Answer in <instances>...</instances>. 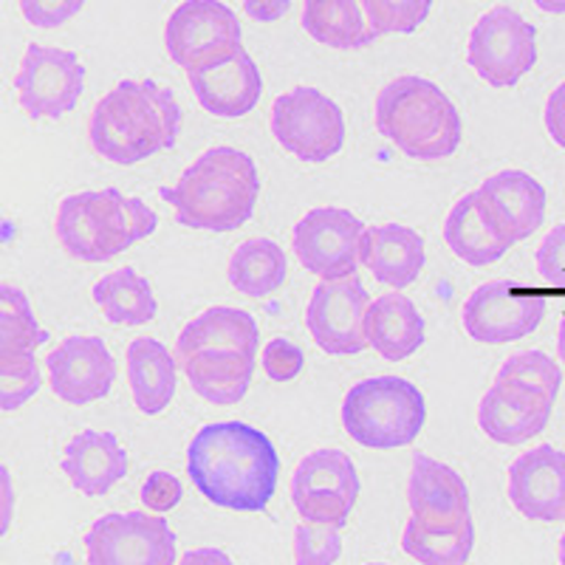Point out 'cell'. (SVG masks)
I'll return each instance as SVG.
<instances>
[{
  "label": "cell",
  "mask_w": 565,
  "mask_h": 565,
  "mask_svg": "<svg viewBox=\"0 0 565 565\" xmlns=\"http://www.w3.org/2000/svg\"><path fill=\"white\" fill-rule=\"evenodd\" d=\"M559 565H565V534L563 540H559Z\"/></svg>",
  "instance_id": "cell-49"
},
{
  "label": "cell",
  "mask_w": 565,
  "mask_h": 565,
  "mask_svg": "<svg viewBox=\"0 0 565 565\" xmlns=\"http://www.w3.org/2000/svg\"><path fill=\"white\" fill-rule=\"evenodd\" d=\"M342 427L367 450H398L418 438L427 422L424 393L402 376L362 380L342 398Z\"/></svg>",
  "instance_id": "cell-5"
},
{
  "label": "cell",
  "mask_w": 565,
  "mask_h": 565,
  "mask_svg": "<svg viewBox=\"0 0 565 565\" xmlns=\"http://www.w3.org/2000/svg\"><path fill=\"white\" fill-rule=\"evenodd\" d=\"M122 195L116 186H103L60 201L54 232L65 255L83 264H108L130 249L122 221Z\"/></svg>",
  "instance_id": "cell-7"
},
{
  "label": "cell",
  "mask_w": 565,
  "mask_h": 565,
  "mask_svg": "<svg viewBox=\"0 0 565 565\" xmlns=\"http://www.w3.org/2000/svg\"><path fill=\"white\" fill-rule=\"evenodd\" d=\"M260 351V328L255 317L235 306H212L201 311L193 322L181 328L175 342V356L186 362L199 353H244L257 356Z\"/></svg>",
  "instance_id": "cell-23"
},
{
  "label": "cell",
  "mask_w": 565,
  "mask_h": 565,
  "mask_svg": "<svg viewBox=\"0 0 565 565\" xmlns=\"http://www.w3.org/2000/svg\"><path fill=\"white\" fill-rule=\"evenodd\" d=\"M402 548L422 565H467L476 548V523L469 518L456 526H427L411 518L402 532Z\"/></svg>",
  "instance_id": "cell-32"
},
{
  "label": "cell",
  "mask_w": 565,
  "mask_h": 565,
  "mask_svg": "<svg viewBox=\"0 0 565 565\" xmlns=\"http://www.w3.org/2000/svg\"><path fill=\"white\" fill-rule=\"evenodd\" d=\"M367 565H387V563H367Z\"/></svg>",
  "instance_id": "cell-50"
},
{
  "label": "cell",
  "mask_w": 565,
  "mask_h": 565,
  "mask_svg": "<svg viewBox=\"0 0 565 565\" xmlns=\"http://www.w3.org/2000/svg\"><path fill=\"white\" fill-rule=\"evenodd\" d=\"M342 554V534L334 526L302 521L295 532V565H334Z\"/></svg>",
  "instance_id": "cell-37"
},
{
  "label": "cell",
  "mask_w": 565,
  "mask_h": 565,
  "mask_svg": "<svg viewBox=\"0 0 565 565\" xmlns=\"http://www.w3.org/2000/svg\"><path fill=\"white\" fill-rule=\"evenodd\" d=\"M161 201L175 221L195 232H235L255 215L260 173L249 153L230 145L204 150L173 186H161Z\"/></svg>",
  "instance_id": "cell-2"
},
{
  "label": "cell",
  "mask_w": 565,
  "mask_h": 565,
  "mask_svg": "<svg viewBox=\"0 0 565 565\" xmlns=\"http://www.w3.org/2000/svg\"><path fill=\"white\" fill-rule=\"evenodd\" d=\"M88 565H175V532L161 514L110 512L85 532Z\"/></svg>",
  "instance_id": "cell-12"
},
{
  "label": "cell",
  "mask_w": 565,
  "mask_h": 565,
  "mask_svg": "<svg viewBox=\"0 0 565 565\" xmlns=\"http://www.w3.org/2000/svg\"><path fill=\"white\" fill-rule=\"evenodd\" d=\"M509 501L526 521L565 523V452L540 444L509 463Z\"/></svg>",
  "instance_id": "cell-17"
},
{
  "label": "cell",
  "mask_w": 565,
  "mask_h": 565,
  "mask_svg": "<svg viewBox=\"0 0 565 565\" xmlns=\"http://www.w3.org/2000/svg\"><path fill=\"white\" fill-rule=\"evenodd\" d=\"M546 317V297L514 280H489L467 297L463 331L481 345H507L537 331Z\"/></svg>",
  "instance_id": "cell-11"
},
{
  "label": "cell",
  "mask_w": 565,
  "mask_h": 565,
  "mask_svg": "<svg viewBox=\"0 0 565 565\" xmlns=\"http://www.w3.org/2000/svg\"><path fill=\"white\" fill-rule=\"evenodd\" d=\"M534 264H537L543 280L554 282V286L565 280V224H557L543 238V244L537 246V255H534Z\"/></svg>",
  "instance_id": "cell-41"
},
{
  "label": "cell",
  "mask_w": 565,
  "mask_h": 565,
  "mask_svg": "<svg viewBox=\"0 0 565 565\" xmlns=\"http://www.w3.org/2000/svg\"><path fill=\"white\" fill-rule=\"evenodd\" d=\"M122 221L130 246L150 238L156 232V226H159V215H156L145 201L136 199V195H122Z\"/></svg>",
  "instance_id": "cell-42"
},
{
  "label": "cell",
  "mask_w": 565,
  "mask_h": 565,
  "mask_svg": "<svg viewBox=\"0 0 565 565\" xmlns=\"http://www.w3.org/2000/svg\"><path fill=\"white\" fill-rule=\"evenodd\" d=\"M260 367L271 382H291L297 380L306 367V351L291 340H271L260 351Z\"/></svg>",
  "instance_id": "cell-38"
},
{
  "label": "cell",
  "mask_w": 565,
  "mask_h": 565,
  "mask_svg": "<svg viewBox=\"0 0 565 565\" xmlns=\"http://www.w3.org/2000/svg\"><path fill=\"white\" fill-rule=\"evenodd\" d=\"M467 63L492 88H512L537 63V29L518 9H489L469 32Z\"/></svg>",
  "instance_id": "cell-8"
},
{
  "label": "cell",
  "mask_w": 565,
  "mask_h": 565,
  "mask_svg": "<svg viewBox=\"0 0 565 565\" xmlns=\"http://www.w3.org/2000/svg\"><path fill=\"white\" fill-rule=\"evenodd\" d=\"M444 241H447V246H450L458 260H463L467 266H476V269L498 264L512 249V244L489 221L487 210L478 199V190H472V193H467L452 204L450 215L444 221Z\"/></svg>",
  "instance_id": "cell-27"
},
{
  "label": "cell",
  "mask_w": 565,
  "mask_h": 565,
  "mask_svg": "<svg viewBox=\"0 0 565 565\" xmlns=\"http://www.w3.org/2000/svg\"><path fill=\"white\" fill-rule=\"evenodd\" d=\"M365 224L342 206H315L297 221L291 249L302 269L322 280H342L360 271V241Z\"/></svg>",
  "instance_id": "cell-13"
},
{
  "label": "cell",
  "mask_w": 565,
  "mask_h": 565,
  "mask_svg": "<svg viewBox=\"0 0 565 565\" xmlns=\"http://www.w3.org/2000/svg\"><path fill=\"white\" fill-rule=\"evenodd\" d=\"M195 99L215 119H241L252 114L264 94V77L246 49L232 54L226 63L186 74Z\"/></svg>",
  "instance_id": "cell-20"
},
{
  "label": "cell",
  "mask_w": 565,
  "mask_h": 565,
  "mask_svg": "<svg viewBox=\"0 0 565 565\" xmlns=\"http://www.w3.org/2000/svg\"><path fill=\"white\" fill-rule=\"evenodd\" d=\"M554 398L534 387L509 380H494L478 407V427L483 436L503 447H521L548 427Z\"/></svg>",
  "instance_id": "cell-18"
},
{
  "label": "cell",
  "mask_w": 565,
  "mask_h": 565,
  "mask_svg": "<svg viewBox=\"0 0 565 565\" xmlns=\"http://www.w3.org/2000/svg\"><path fill=\"white\" fill-rule=\"evenodd\" d=\"M20 108L32 119H60L77 108L85 90V65L68 49L32 43L14 77Z\"/></svg>",
  "instance_id": "cell-14"
},
{
  "label": "cell",
  "mask_w": 565,
  "mask_h": 565,
  "mask_svg": "<svg viewBox=\"0 0 565 565\" xmlns=\"http://www.w3.org/2000/svg\"><path fill=\"white\" fill-rule=\"evenodd\" d=\"M424 238L416 230L402 224L365 226L360 241V264L371 275L393 289H407L424 269Z\"/></svg>",
  "instance_id": "cell-24"
},
{
  "label": "cell",
  "mask_w": 565,
  "mask_h": 565,
  "mask_svg": "<svg viewBox=\"0 0 565 565\" xmlns=\"http://www.w3.org/2000/svg\"><path fill=\"white\" fill-rule=\"evenodd\" d=\"M179 565H235L232 563L230 554L224 552V548H190V552L181 557Z\"/></svg>",
  "instance_id": "cell-46"
},
{
  "label": "cell",
  "mask_w": 565,
  "mask_h": 565,
  "mask_svg": "<svg viewBox=\"0 0 565 565\" xmlns=\"http://www.w3.org/2000/svg\"><path fill=\"white\" fill-rule=\"evenodd\" d=\"M90 297H94L105 320L114 322V326H148L159 315L153 286L134 266H125V269L99 277L94 282V289H90Z\"/></svg>",
  "instance_id": "cell-30"
},
{
  "label": "cell",
  "mask_w": 565,
  "mask_h": 565,
  "mask_svg": "<svg viewBox=\"0 0 565 565\" xmlns=\"http://www.w3.org/2000/svg\"><path fill=\"white\" fill-rule=\"evenodd\" d=\"M302 29L337 52H356L373 43L360 0H302Z\"/></svg>",
  "instance_id": "cell-29"
},
{
  "label": "cell",
  "mask_w": 565,
  "mask_h": 565,
  "mask_svg": "<svg viewBox=\"0 0 565 565\" xmlns=\"http://www.w3.org/2000/svg\"><path fill=\"white\" fill-rule=\"evenodd\" d=\"M181 365L190 387L204 402L218 407L238 405L255 380V356L244 353H199Z\"/></svg>",
  "instance_id": "cell-28"
},
{
  "label": "cell",
  "mask_w": 565,
  "mask_h": 565,
  "mask_svg": "<svg viewBox=\"0 0 565 565\" xmlns=\"http://www.w3.org/2000/svg\"><path fill=\"white\" fill-rule=\"evenodd\" d=\"M489 221L509 244H521L546 221V186L526 170H501L478 186Z\"/></svg>",
  "instance_id": "cell-19"
},
{
  "label": "cell",
  "mask_w": 565,
  "mask_h": 565,
  "mask_svg": "<svg viewBox=\"0 0 565 565\" xmlns=\"http://www.w3.org/2000/svg\"><path fill=\"white\" fill-rule=\"evenodd\" d=\"M181 105L156 79H122L97 103L88 122L90 148L110 164L134 168L179 141Z\"/></svg>",
  "instance_id": "cell-3"
},
{
  "label": "cell",
  "mask_w": 565,
  "mask_h": 565,
  "mask_svg": "<svg viewBox=\"0 0 565 565\" xmlns=\"http://www.w3.org/2000/svg\"><path fill=\"white\" fill-rule=\"evenodd\" d=\"M128 365V387L136 407L145 416H159L170 407L179 382V362L168 345L153 337H139L125 351Z\"/></svg>",
  "instance_id": "cell-25"
},
{
  "label": "cell",
  "mask_w": 565,
  "mask_h": 565,
  "mask_svg": "<svg viewBox=\"0 0 565 565\" xmlns=\"http://www.w3.org/2000/svg\"><path fill=\"white\" fill-rule=\"evenodd\" d=\"M85 0H20L23 18L38 29H57L83 12Z\"/></svg>",
  "instance_id": "cell-39"
},
{
  "label": "cell",
  "mask_w": 565,
  "mask_h": 565,
  "mask_svg": "<svg viewBox=\"0 0 565 565\" xmlns=\"http://www.w3.org/2000/svg\"><path fill=\"white\" fill-rule=\"evenodd\" d=\"M43 342H49V331L34 317L26 291L0 282V360L32 356Z\"/></svg>",
  "instance_id": "cell-33"
},
{
  "label": "cell",
  "mask_w": 565,
  "mask_h": 565,
  "mask_svg": "<svg viewBox=\"0 0 565 565\" xmlns=\"http://www.w3.org/2000/svg\"><path fill=\"white\" fill-rule=\"evenodd\" d=\"M543 119H546V130L554 145L565 150V79L552 90Z\"/></svg>",
  "instance_id": "cell-43"
},
{
  "label": "cell",
  "mask_w": 565,
  "mask_h": 565,
  "mask_svg": "<svg viewBox=\"0 0 565 565\" xmlns=\"http://www.w3.org/2000/svg\"><path fill=\"white\" fill-rule=\"evenodd\" d=\"M184 498V487L175 476L170 472H150L148 481L141 483V503L156 514H164L170 509H175Z\"/></svg>",
  "instance_id": "cell-40"
},
{
  "label": "cell",
  "mask_w": 565,
  "mask_h": 565,
  "mask_svg": "<svg viewBox=\"0 0 565 565\" xmlns=\"http://www.w3.org/2000/svg\"><path fill=\"white\" fill-rule=\"evenodd\" d=\"M14 521V483L7 463H0V537L12 529Z\"/></svg>",
  "instance_id": "cell-45"
},
{
  "label": "cell",
  "mask_w": 565,
  "mask_h": 565,
  "mask_svg": "<svg viewBox=\"0 0 565 565\" xmlns=\"http://www.w3.org/2000/svg\"><path fill=\"white\" fill-rule=\"evenodd\" d=\"M291 9V0H244V12L257 23H277Z\"/></svg>",
  "instance_id": "cell-44"
},
{
  "label": "cell",
  "mask_w": 565,
  "mask_h": 565,
  "mask_svg": "<svg viewBox=\"0 0 565 565\" xmlns=\"http://www.w3.org/2000/svg\"><path fill=\"white\" fill-rule=\"evenodd\" d=\"M373 38L418 32L433 9V0H360Z\"/></svg>",
  "instance_id": "cell-34"
},
{
  "label": "cell",
  "mask_w": 565,
  "mask_h": 565,
  "mask_svg": "<svg viewBox=\"0 0 565 565\" xmlns=\"http://www.w3.org/2000/svg\"><path fill=\"white\" fill-rule=\"evenodd\" d=\"M238 14L221 0H184L164 26V49L179 68H210L226 63L244 45Z\"/></svg>",
  "instance_id": "cell-9"
},
{
  "label": "cell",
  "mask_w": 565,
  "mask_h": 565,
  "mask_svg": "<svg viewBox=\"0 0 565 565\" xmlns=\"http://www.w3.org/2000/svg\"><path fill=\"white\" fill-rule=\"evenodd\" d=\"M373 125L407 159H450L463 141V119L433 79L402 74L376 97Z\"/></svg>",
  "instance_id": "cell-4"
},
{
  "label": "cell",
  "mask_w": 565,
  "mask_h": 565,
  "mask_svg": "<svg viewBox=\"0 0 565 565\" xmlns=\"http://www.w3.org/2000/svg\"><path fill=\"white\" fill-rule=\"evenodd\" d=\"M360 472L351 456L334 447L315 450L297 463L291 476V503L306 523L320 526H348L360 501Z\"/></svg>",
  "instance_id": "cell-10"
},
{
  "label": "cell",
  "mask_w": 565,
  "mask_h": 565,
  "mask_svg": "<svg viewBox=\"0 0 565 565\" xmlns=\"http://www.w3.org/2000/svg\"><path fill=\"white\" fill-rule=\"evenodd\" d=\"M49 382L60 402L74 407L99 402L116 382V362L99 337H68L45 356Z\"/></svg>",
  "instance_id": "cell-16"
},
{
  "label": "cell",
  "mask_w": 565,
  "mask_h": 565,
  "mask_svg": "<svg viewBox=\"0 0 565 565\" xmlns=\"http://www.w3.org/2000/svg\"><path fill=\"white\" fill-rule=\"evenodd\" d=\"M498 380L518 382V385L534 387V391L546 393L557 398L559 385H563V367L543 351H521L512 353L498 371Z\"/></svg>",
  "instance_id": "cell-35"
},
{
  "label": "cell",
  "mask_w": 565,
  "mask_h": 565,
  "mask_svg": "<svg viewBox=\"0 0 565 565\" xmlns=\"http://www.w3.org/2000/svg\"><path fill=\"white\" fill-rule=\"evenodd\" d=\"M40 387H43V371L34 353L18 360H0V411H20L38 396Z\"/></svg>",
  "instance_id": "cell-36"
},
{
  "label": "cell",
  "mask_w": 565,
  "mask_h": 565,
  "mask_svg": "<svg viewBox=\"0 0 565 565\" xmlns=\"http://www.w3.org/2000/svg\"><path fill=\"white\" fill-rule=\"evenodd\" d=\"M186 476L215 507L264 512L280 481V456L252 424L215 422L201 427L186 447Z\"/></svg>",
  "instance_id": "cell-1"
},
{
  "label": "cell",
  "mask_w": 565,
  "mask_h": 565,
  "mask_svg": "<svg viewBox=\"0 0 565 565\" xmlns=\"http://www.w3.org/2000/svg\"><path fill=\"white\" fill-rule=\"evenodd\" d=\"M407 503L416 521L427 526H456L469 521V487L450 463L436 458L413 456L411 481H407Z\"/></svg>",
  "instance_id": "cell-21"
},
{
  "label": "cell",
  "mask_w": 565,
  "mask_h": 565,
  "mask_svg": "<svg viewBox=\"0 0 565 565\" xmlns=\"http://www.w3.org/2000/svg\"><path fill=\"white\" fill-rule=\"evenodd\" d=\"M230 286L244 297H269L289 277V260L286 252L269 238H249L238 244L230 257Z\"/></svg>",
  "instance_id": "cell-31"
},
{
  "label": "cell",
  "mask_w": 565,
  "mask_h": 565,
  "mask_svg": "<svg viewBox=\"0 0 565 565\" xmlns=\"http://www.w3.org/2000/svg\"><path fill=\"white\" fill-rule=\"evenodd\" d=\"M271 134L277 145L306 164L334 159L345 145V116L320 88H291L271 105Z\"/></svg>",
  "instance_id": "cell-6"
},
{
  "label": "cell",
  "mask_w": 565,
  "mask_h": 565,
  "mask_svg": "<svg viewBox=\"0 0 565 565\" xmlns=\"http://www.w3.org/2000/svg\"><path fill=\"white\" fill-rule=\"evenodd\" d=\"M557 353H559V362L565 365V317L559 320V331H557Z\"/></svg>",
  "instance_id": "cell-48"
},
{
  "label": "cell",
  "mask_w": 565,
  "mask_h": 565,
  "mask_svg": "<svg viewBox=\"0 0 565 565\" xmlns=\"http://www.w3.org/2000/svg\"><path fill=\"white\" fill-rule=\"evenodd\" d=\"M365 342L387 362H402L424 345V320L411 297L382 295L367 302Z\"/></svg>",
  "instance_id": "cell-26"
},
{
  "label": "cell",
  "mask_w": 565,
  "mask_h": 565,
  "mask_svg": "<svg viewBox=\"0 0 565 565\" xmlns=\"http://www.w3.org/2000/svg\"><path fill=\"white\" fill-rule=\"evenodd\" d=\"M60 469L77 492L103 498L128 476V452L114 433L83 430L65 444Z\"/></svg>",
  "instance_id": "cell-22"
},
{
  "label": "cell",
  "mask_w": 565,
  "mask_h": 565,
  "mask_svg": "<svg viewBox=\"0 0 565 565\" xmlns=\"http://www.w3.org/2000/svg\"><path fill=\"white\" fill-rule=\"evenodd\" d=\"M367 302L371 295L360 275L317 282L306 309V326L315 345L331 356H353L365 351Z\"/></svg>",
  "instance_id": "cell-15"
},
{
  "label": "cell",
  "mask_w": 565,
  "mask_h": 565,
  "mask_svg": "<svg viewBox=\"0 0 565 565\" xmlns=\"http://www.w3.org/2000/svg\"><path fill=\"white\" fill-rule=\"evenodd\" d=\"M546 14H565V0H534Z\"/></svg>",
  "instance_id": "cell-47"
}]
</instances>
